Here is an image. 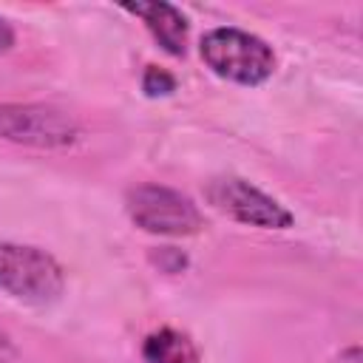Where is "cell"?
Listing matches in <instances>:
<instances>
[{"label": "cell", "mask_w": 363, "mask_h": 363, "mask_svg": "<svg viewBox=\"0 0 363 363\" xmlns=\"http://www.w3.org/2000/svg\"><path fill=\"white\" fill-rule=\"evenodd\" d=\"M201 60L204 65L235 85H261L272 77L275 71V51L272 45H267L261 37L233 28V26H221L213 28L201 37Z\"/></svg>", "instance_id": "6da1fadb"}, {"label": "cell", "mask_w": 363, "mask_h": 363, "mask_svg": "<svg viewBox=\"0 0 363 363\" xmlns=\"http://www.w3.org/2000/svg\"><path fill=\"white\" fill-rule=\"evenodd\" d=\"M0 289L23 303H54L65 289L60 261L31 244L0 241Z\"/></svg>", "instance_id": "7a4b0ae2"}, {"label": "cell", "mask_w": 363, "mask_h": 363, "mask_svg": "<svg viewBox=\"0 0 363 363\" xmlns=\"http://www.w3.org/2000/svg\"><path fill=\"white\" fill-rule=\"evenodd\" d=\"M125 210L139 230L153 235H193L204 224V216L190 196L156 182L130 187Z\"/></svg>", "instance_id": "3957f363"}, {"label": "cell", "mask_w": 363, "mask_h": 363, "mask_svg": "<svg viewBox=\"0 0 363 363\" xmlns=\"http://www.w3.org/2000/svg\"><path fill=\"white\" fill-rule=\"evenodd\" d=\"M79 136V125L71 113L43 102H9L0 105V139L28 147H65Z\"/></svg>", "instance_id": "277c9868"}, {"label": "cell", "mask_w": 363, "mask_h": 363, "mask_svg": "<svg viewBox=\"0 0 363 363\" xmlns=\"http://www.w3.org/2000/svg\"><path fill=\"white\" fill-rule=\"evenodd\" d=\"M207 201L227 213L230 218L250 224V227H261V230H286L292 227V213L272 196H267L264 190H258L255 184L238 179V176H221L213 179L204 190Z\"/></svg>", "instance_id": "5b68a950"}, {"label": "cell", "mask_w": 363, "mask_h": 363, "mask_svg": "<svg viewBox=\"0 0 363 363\" xmlns=\"http://www.w3.org/2000/svg\"><path fill=\"white\" fill-rule=\"evenodd\" d=\"M125 11L136 14L145 28L153 34V40L170 54V57H184L187 51V17L182 9L170 3H125Z\"/></svg>", "instance_id": "8992f818"}, {"label": "cell", "mask_w": 363, "mask_h": 363, "mask_svg": "<svg viewBox=\"0 0 363 363\" xmlns=\"http://www.w3.org/2000/svg\"><path fill=\"white\" fill-rule=\"evenodd\" d=\"M142 357H145V363H201L196 343L184 332L170 329V326L150 332L145 337Z\"/></svg>", "instance_id": "52a82bcc"}, {"label": "cell", "mask_w": 363, "mask_h": 363, "mask_svg": "<svg viewBox=\"0 0 363 363\" xmlns=\"http://www.w3.org/2000/svg\"><path fill=\"white\" fill-rule=\"evenodd\" d=\"M142 91L147 96H167L176 91V77L167 74L164 68H156V65H147L145 74H142Z\"/></svg>", "instance_id": "ba28073f"}, {"label": "cell", "mask_w": 363, "mask_h": 363, "mask_svg": "<svg viewBox=\"0 0 363 363\" xmlns=\"http://www.w3.org/2000/svg\"><path fill=\"white\" fill-rule=\"evenodd\" d=\"M14 37H17V34H14L11 23L0 17V54H3V51H9V48L14 45Z\"/></svg>", "instance_id": "9c48e42d"}, {"label": "cell", "mask_w": 363, "mask_h": 363, "mask_svg": "<svg viewBox=\"0 0 363 363\" xmlns=\"http://www.w3.org/2000/svg\"><path fill=\"white\" fill-rule=\"evenodd\" d=\"M335 363H360V346H349L340 352V357Z\"/></svg>", "instance_id": "30bf717a"}]
</instances>
